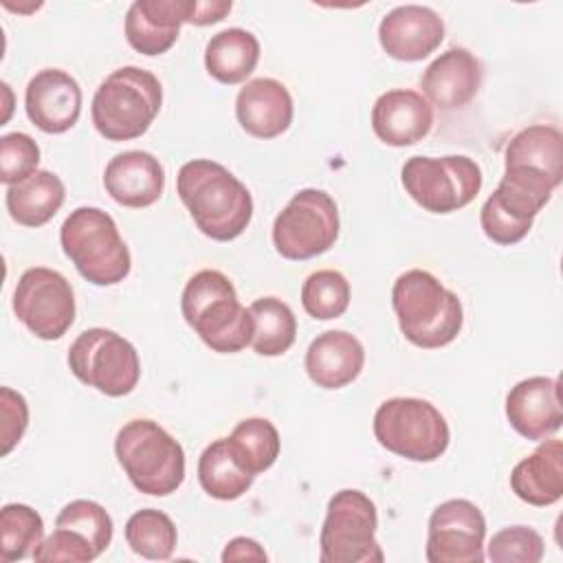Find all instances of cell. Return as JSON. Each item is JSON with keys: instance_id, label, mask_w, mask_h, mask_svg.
Wrapping results in <instances>:
<instances>
[{"instance_id": "1", "label": "cell", "mask_w": 563, "mask_h": 563, "mask_svg": "<svg viewBox=\"0 0 563 563\" xmlns=\"http://www.w3.org/2000/svg\"><path fill=\"white\" fill-rule=\"evenodd\" d=\"M176 191L200 233L211 240H235L253 218L251 191L216 161H187L178 169Z\"/></svg>"}, {"instance_id": "2", "label": "cell", "mask_w": 563, "mask_h": 563, "mask_svg": "<svg viewBox=\"0 0 563 563\" xmlns=\"http://www.w3.org/2000/svg\"><path fill=\"white\" fill-rule=\"evenodd\" d=\"M391 306L402 336L424 350L449 345L464 323L457 295L422 268L398 275L391 288Z\"/></svg>"}, {"instance_id": "3", "label": "cell", "mask_w": 563, "mask_h": 563, "mask_svg": "<svg viewBox=\"0 0 563 563\" xmlns=\"http://www.w3.org/2000/svg\"><path fill=\"white\" fill-rule=\"evenodd\" d=\"M180 310L185 321L213 352L233 354L251 345V312L240 303L224 273L213 268L198 271L183 290Z\"/></svg>"}, {"instance_id": "4", "label": "cell", "mask_w": 563, "mask_h": 563, "mask_svg": "<svg viewBox=\"0 0 563 563\" xmlns=\"http://www.w3.org/2000/svg\"><path fill=\"white\" fill-rule=\"evenodd\" d=\"M163 86L139 66L112 70L92 97V123L108 141H132L147 132L161 112Z\"/></svg>"}, {"instance_id": "5", "label": "cell", "mask_w": 563, "mask_h": 563, "mask_svg": "<svg viewBox=\"0 0 563 563\" xmlns=\"http://www.w3.org/2000/svg\"><path fill=\"white\" fill-rule=\"evenodd\" d=\"M114 453L136 490L165 497L185 479V451L158 422L136 418L125 422L114 440Z\"/></svg>"}, {"instance_id": "6", "label": "cell", "mask_w": 563, "mask_h": 563, "mask_svg": "<svg viewBox=\"0 0 563 563\" xmlns=\"http://www.w3.org/2000/svg\"><path fill=\"white\" fill-rule=\"evenodd\" d=\"M59 242L79 275L95 286L119 284L132 268V257L117 222L99 207L70 211L59 229Z\"/></svg>"}, {"instance_id": "7", "label": "cell", "mask_w": 563, "mask_h": 563, "mask_svg": "<svg viewBox=\"0 0 563 563\" xmlns=\"http://www.w3.org/2000/svg\"><path fill=\"white\" fill-rule=\"evenodd\" d=\"M372 427L383 449L411 462L438 460L451 440L446 418L429 400L411 396L380 402Z\"/></svg>"}, {"instance_id": "8", "label": "cell", "mask_w": 563, "mask_h": 563, "mask_svg": "<svg viewBox=\"0 0 563 563\" xmlns=\"http://www.w3.org/2000/svg\"><path fill=\"white\" fill-rule=\"evenodd\" d=\"M376 528V506L365 493L356 488L334 493L319 534L321 563H383Z\"/></svg>"}, {"instance_id": "9", "label": "cell", "mask_w": 563, "mask_h": 563, "mask_svg": "<svg viewBox=\"0 0 563 563\" xmlns=\"http://www.w3.org/2000/svg\"><path fill=\"white\" fill-rule=\"evenodd\" d=\"M400 178L411 200L431 213H453L473 202L482 189L479 165L462 154L411 156Z\"/></svg>"}, {"instance_id": "10", "label": "cell", "mask_w": 563, "mask_h": 563, "mask_svg": "<svg viewBox=\"0 0 563 563\" xmlns=\"http://www.w3.org/2000/svg\"><path fill=\"white\" fill-rule=\"evenodd\" d=\"M68 367L84 385L112 398L128 396L141 378L134 345L108 328L84 330L68 347Z\"/></svg>"}, {"instance_id": "11", "label": "cell", "mask_w": 563, "mask_h": 563, "mask_svg": "<svg viewBox=\"0 0 563 563\" xmlns=\"http://www.w3.org/2000/svg\"><path fill=\"white\" fill-rule=\"evenodd\" d=\"M339 209L334 198L314 187L299 189L273 222V244L286 260H310L334 246Z\"/></svg>"}, {"instance_id": "12", "label": "cell", "mask_w": 563, "mask_h": 563, "mask_svg": "<svg viewBox=\"0 0 563 563\" xmlns=\"http://www.w3.org/2000/svg\"><path fill=\"white\" fill-rule=\"evenodd\" d=\"M13 312L37 339H62L75 321L73 286L53 268H26L13 290Z\"/></svg>"}, {"instance_id": "13", "label": "cell", "mask_w": 563, "mask_h": 563, "mask_svg": "<svg viewBox=\"0 0 563 563\" xmlns=\"http://www.w3.org/2000/svg\"><path fill=\"white\" fill-rule=\"evenodd\" d=\"M486 519L468 499H446L429 517V563H482Z\"/></svg>"}, {"instance_id": "14", "label": "cell", "mask_w": 563, "mask_h": 563, "mask_svg": "<svg viewBox=\"0 0 563 563\" xmlns=\"http://www.w3.org/2000/svg\"><path fill=\"white\" fill-rule=\"evenodd\" d=\"M444 40V22L422 4H400L378 24L383 51L400 62H420L429 57Z\"/></svg>"}, {"instance_id": "15", "label": "cell", "mask_w": 563, "mask_h": 563, "mask_svg": "<svg viewBox=\"0 0 563 563\" xmlns=\"http://www.w3.org/2000/svg\"><path fill=\"white\" fill-rule=\"evenodd\" d=\"M26 117L46 134L70 130L81 112V88L66 70L44 68L24 90Z\"/></svg>"}, {"instance_id": "16", "label": "cell", "mask_w": 563, "mask_h": 563, "mask_svg": "<svg viewBox=\"0 0 563 563\" xmlns=\"http://www.w3.org/2000/svg\"><path fill=\"white\" fill-rule=\"evenodd\" d=\"M506 418L526 440H545L561 429L563 405L556 378L530 376L510 387Z\"/></svg>"}, {"instance_id": "17", "label": "cell", "mask_w": 563, "mask_h": 563, "mask_svg": "<svg viewBox=\"0 0 563 563\" xmlns=\"http://www.w3.org/2000/svg\"><path fill=\"white\" fill-rule=\"evenodd\" d=\"M482 64L464 46H453L435 57L420 77L424 99L440 110L464 108L482 86Z\"/></svg>"}, {"instance_id": "18", "label": "cell", "mask_w": 563, "mask_h": 563, "mask_svg": "<svg viewBox=\"0 0 563 563\" xmlns=\"http://www.w3.org/2000/svg\"><path fill=\"white\" fill-rule=\"evenodd\" d=\"M433 125L431 103L416 90L394 88L383 92L372 108L374 134L391 147H407L422 141Z\"/></svg>"}, {"instance_id": "19", "label": "cell", "mask_w": 563, "mask_h": 563, "mask_svg": "<svg viewBox=\"0 0 563 563\" xmlns=\"http://www.w3.org/2000/svg\"><path fill=\"white\" fill-rule=\"evenodd\" d=\"M103 187L114 202L130 209H143L161 198L165 189V169L154 154L128 150L106 165Z\"/></svg>"}, {"instance_id": "20", "label": "cell", "mask_w": 563, "mask_h": 563, "mask_svg": "<svg viewBox=\"0 0 563 563\" xmlns=\"http://www.w3.org/2000/svg\"><path fill=\"white\" fill-rule=\"evenodd\" d=\"M235 117L246 134L255 139H275L292 123V97L277 79H251L238 92Z\"/></svg>"}, {"instance_id": "21", "label": "cell", "mask_w": 563, "mask_h": 563, "mask_svg": "<svg viewBox=\"0 0 563 563\" xmlns=\"http://www.w3.org/2000/svg\"><path fill=\"white\" fill-rule=\"evenodd\" d=\"M189 18V0H136L125 13V40L143 55L167 53Z\"/></svg>"}, {"instance_id": "22", "label": "cell", "mask_w": 563, "mask_h": 563, "mask_svg": "<svg viewBox=\"0 0 563 563\" xmlns=\"http://www.w3.org/2000/svg\"><path fill=\"white\" fill-rule=\"evenodd\" d=\"M504 163H506L504 172L539 178L559 187L563 178L561 130L545 123L523 128L508 141Z\"/></svg>"}, {"instance_id": "23", "label": "cell", "mask_w": 563, "mask_h": 563, "mask_svg": "<svg viewBox=\"0 0 563 563\" xmlns=\"http://www.w3.org/2000/svg\"><path fill=\"white\" fill-rule=\"evenodd\" d=\"M365 350L361 341L345 330L321 332L306 350V372L317 387L341 389L363 369Z\"/></svg>"}, {"instance_id": "24", "label": "cell", "mask_w": 563, "mask_h": 563, "mask_svg": "<svg viewBox=\"0 0 563 563\" xmlns=\"http://www.w3.org/2000/svg\"><path fill=\"white\" fill-rule=\"evenodd\" d=\"M512 493L530 506H552L563 495V442L545 438L510 473Z\"/></svg>"}, {"instance_id": "25", "label": "cell", "mask_w": 563, "mask_h": 563, "mask_svg": "<svg viewBox=\"0 0 563 563\" xmlns=\"http://www.w3.org/2000/svg\"><path fill=\"white\" fill-rule=\"evenodd\" d=\"M66 189L57 174L48 169H37L24 180L9 185L4 202L9 216L22 227L46 224L64 205Z\"/></svg>"}, {"instance_id": "26", "label": "cell", "mask_w": 563, "mask_h": 563, "mask_svg": "<svg viewBox=\"0 0 563 563\" xmlns=\"http://www.w3.org/2000/svg\"><path fill=\"white\" fill-rule=\"evenodd\" d=\"M260 62L257 37L240 26L216 33L205 48L207 73L227 86L244 81Z\"/></svg>"}, {"instance_id": "27", "label": "cell", "mask_w": 563, "mask_h": 563, "mask_svg": "<svg viewBox=\"0 0 563 563\" xmlns=\"http://www.w3.org/2000/svg\"><path fill=\"white\" fill-rule=\"evenodd\" d=\"M253 477L235 457L233 449L229 446L227 438H220L211 442L198 460V479L202 490L222 501H231L242 497L251 484Z\"/></svg>"}, {"instance_id": "28", "label": "cell", "mask_w": 563, "mask_h": 563, "mask_svg": "<svg viewBox=\"0 0 563 563\" xmlns=\"http://www.w3.org/2000/svg\"><path fill=\"white\" fill-rule=\"evenodd\" d=\"M253 319L251 345L260 356L284 354L297 336V319L290 306L277 297H260L249 306Z\"/></svg>"}, {"instance_id": "29", "label": "cell", "mask_w": 563, "mask_h": 563, "mask_svg": "<svg viewBox=\"0 0 563 563\" xmlns=\"http://www.w3.org/2000/svg\"><path fill=\"white\" fill-rule=\"evenodd\" d=\"M240 464L251 473H264L279 457V433L266 418H246L227 438Z\"/></svg>"}, {"instance_id": "30", "label": "cell", "mask_w": 563, "mask_h": 563, "mask_svg": "<svg viewBox=\"0 0 563 563\" xmlns=\"http://www.w3.org/2000/svg\"><path fill=\"white\" fill-rule=\"evenodd\" d=\"M125 541L143 559L167 561L178 541L174 521L156 508L136 510L125 523Z\"/></svg>"}, {"instance_id": "31", "label": "cell", "mask_w": 563, "mask_h": 563, "mask_svg": "<svg viewBox=\"0 0 563 563\" xmlns=\"http://www.w3.org/2000/svg\"><path fill=\"white\" fill-rule=\"evenodd\" d=\"M44 541V521L26 504H7L0 510V559L4 563L33 556Z\"/></svg>"}, {"instance_id": "32", "label": "cell", "mask_w": 563, "mask_h": 563, "mask_svg": "<svg viewBox=\"0 0 563 563\" xmlns=\"http://www.w3.org/2000/svg\"><path fill=\"white\" fill-rule=\"evenodd\" d=\"M301 306L312 319H336L350 306V282L339 271H317L301 286Z\"/></svg>"}, {"instance_id": "33", "label": "cell", "mask_w": 563, "mask_h": 563, "mask_svg": "<svg viewBox=\"0 0 563 563\" xmlns=\"http://www.w3.org/2000/svg\"><path fill=\"white\" fill-rule=\"evenodd\" d=\"M57 528H68L79 532L81 537H86L92 548L97 550V554L106 552L110 541H112V519L108 515V510L90 499H75L70 504H66L57 519H55Z\"/></svg>"}, {"instance_id": "34", "label": "cell", "mask_w": 563, "mask_h": 563, "mask_svg": "<svg viewBox=\"0 0 563 563\" xmlns=\"http://www.w3.org/2000/svg\"><path fill=\"white\" fill-rule=\"evenodd\" d=\"M543 539L530 526H510L493 534L488 559L493 563H539L543 559Z\"/></svg>"}, {"instance_id": "35", "label": "cell", "mask_w": 563, "mask_h": 563, "mask_svg": "<svg viewBox=\"0 0 563 563\" xmlns=\"http://www.w3.org/2000/svg\"><path fill=\"white\" fill-rule=\"evenodd\" d=\"M40 147L24 132H9L0 139V180L15 185L37 172Z\"/></svg>"}, {"instance_id": "36", "label": "cell", "mask_w": 563, "mask_h": 563, "mask_svg": "<svg viewBox=\"0 0 563 563\" xmlns=\"http://www.w3.org/2000/svg\"><path fill=\"white\" fill-rule=\"evenodd\" d=\"M97 556H99L97 550L92 548V543L86 537H81L75 530L57 528V526L33 552V559L40 561V563H44V561H51V563H57V561L88 563Z\"/></svg>"}, {"instance_id": "37", "label": "cell", "mask_w": 563, "mask_h": 563, "mask_svg": "<svg viewBox=\"0 0 563 563\" xmlns=\"http://www.w3.org/2000/svg\"><path fill=\"white\" fill-rule=\"evenodd\" d=\"M0 413H2V455H9L11 449L22 440L29 424V405L22 394L11 387L0 389Z\"/></svg>"}, {"instance_id": "38", "label": "cell", "mask_w": 563, "mask_h": 563, "mask_svg": "<svg viewBox=\"0 0 563 563\" xmlns=\"http://www.w3.org/2000/svg\"><path fill=\"white\" fill-rule=\"evenodd\" d=\"M231 7L233 4L227 0H189L187 24H196V26L216 24L227 18Z\"/></svg>"}, {"instance_id": "39", "label": "cell", "mask_w": 563, "mask_h": 563, "mask_svg": "<svg viewBox=\"0 0 563 563\" xmlns=\"http://www.w3.org/2000/svg\"><path fill=\"white\" fill-rule=\"evenodd\" d=\"M222 561H266V552L264 548L249 539V537H235L227 543L224 552H222Z\"/></svg>"}]
</instances>
